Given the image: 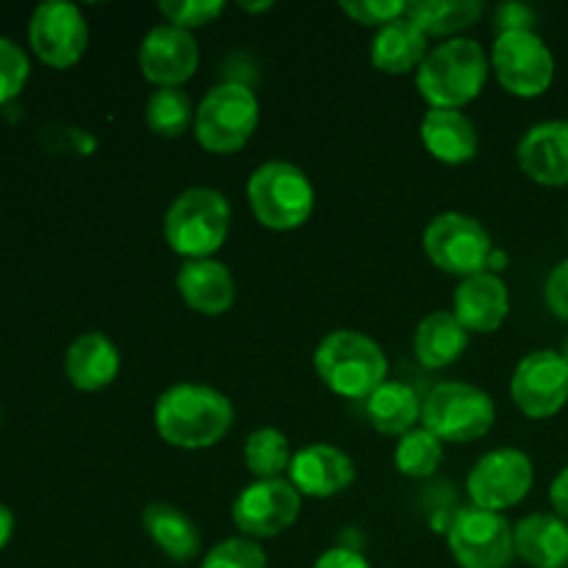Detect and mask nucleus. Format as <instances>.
Listing matches in <instances>:
<instances>
[{
    "mask_svg": "<svg viewBox=\"0 0 568 568\" xmlns=\"http://www.w3.org/2000/svg\"><path fill=\"white\" fill-rule=\"evenodd\" d=\"M155 430L178 449H209L227 436L233 405L222 392L200 383L170 386L155 403Z\"/></svg>",
    "mask_w": 568,
    "mask_h": 568,
    "instance_id": "f257e3e1",
    "label": "nucleus"
},
{
    "mask_svg": "<svg viewBox=\"0 0 568 568\" xmlns=\"http://www.w3.org/2000/svg\"><path fill=\"white\" fill-rule=\"evenodd\" d=\"M320 381L347 399H369L386 383L388 361L381 344L358 331H333L314 353Z\"/></svg>",
    "mask_w": 568,
    "mask_h": 568,
    "instance_id": "f03ea898",
    "label": "nucleus"
},
{
    "mask_svg": "<svg viewBox=\"0 0 568 568\" xmlns=\"http://www.w3.org/2000/svg\"><path fill=\"white\" fill-rule=\"evenodd\" d=\"M488 78V59L480 42L455 37L425 55L416 87L430 109H464L480 94Z\"/></svg>",
    "mask_w": 568,
    "mask_h": 568,
    "instance_id": "7ed1b4c3",
    "label": "nucleus"
},
{
    "mask_svg": "<svg viewBox=\"0 0 568 568\" xmlns=\"http://www.w3.org/2000/svg\"><path fill=\"white\" fill-rule=\"evenodd\" d=\"M231 233V205L216 189L194 186L172 200L164 216V236L172 253L186 261L211 258Z\"/></svg>",
    "mask_w": 568,
    "mask_h": 568,
    "instance_id": "20e7f679",
    "label": "nucleus"
},
{
    "mask_svg": "<svg viewBox=\"0 0 568 568\" xmlns=\"http://www.w3.org/2000/svg\"><path fill=\"white\" fill-rule=\"evenodd\" d=\"M247 197L255 220L272 231H294L314 214V186L300 166L266 161L250 175Z\"/></svg>",
    "mask_w": 568,
    "mask_h": 568,
    "instance_id": "39448f33",
    "label": "nucleus"
},
{
    "mask_svg": "<svg viewBox=\"0 0 568 568\" xmlns=\"http://www.w3.org/2000/svg\"><path fill=\"white\" fill-rule=\"evenodd\" d=\"M258 116V98L247 83H220L197 105L194 136L209 153H236L255 133Z\"/></svg>",
    "mask_w": 568,
    "mask_h": 568,
    "instance_id": "423d86ee",
    "label": "nucleus"
},
{
    "mask_svg": "<svg viewBox=\"0 0 568 568\" xmlns=\"http://www.w3.org/2000/svg\"><path fill=\"white\" fill-rule=\"evenodd\" d=\"M494 419L491 394L469 383H438L422 403V425L442 442H475L491 430Z\"/></svg>",
    "mask_w": 568,
    "mask_h": 568,
    "instance_id": "0eeeda50",
    "label": "nucleus"
},
{
    "mask_svg": "<svg viewBox=\"0 0 568 568\" xmlns=\"http://www.w3.org/2000/svg\"><path fill=\"white\" fill-rule=\"evenodd\" d=\"M425 253L442 272L471 277L491 264V236L475 216L447 211L438 214L425 231Z\"/></svg>",
    "mask_w": 568,
    "mask_h": 568,
    "instance_id": "6e6552de",
    "label": "nucleus"
},
{
    "mask_svg": "<svg viewBox=\"0 0 568 568\" xmlns=\"http://www.w3.org/2000/svg\"><path fill=\"white\" fill-rule=\"evenodd\" d=\"M449 552L460 568H508L516 558L514 527L503 514L460 508L449 521Z\"/></svg>",
    "mask_w": 568,
    "mask_h": 568,
    "instance_id": "1a4fd4ad",
    "label": "nucleus"
},
{
    "mask_svg": "<svg viewBox=\"0 0 568 568\" xmlns=\"http://www.w3.org/2000/svg\"><path fill=\"white\" fill-rule=\"evenodd\" d=\"M491 64L499 83L519 98H538L555 78L552 50L536 31H505L494 42Z\"/></svg>",
    "mask_w": 568,
    "mask_h": 568,
    "instance_id": "9d476101",
    "label": "nucleus"
},
{
    "mask_svg": "<svg viewBox=\"0 0 568 568\" xmlns=\"http://www.w3.org/2000/svg\"><path fill=\"white\" fill-rule=\"evenodd\" d=\"M28 42L39 61L53 70H67L87 53L89 26L75 3L48 0L33 9L31 22H28Z\"/></svg>",
    "mask_w": 568,
    "mask_h": 568,
    "instance_id": "9b49d317",
    "label": "nucleus"
},
{
    "mask_svg": "<svg viewBox=\"0 0 568 568\" xmlns=\"http://www.w3.org/2000/svg\"><path fill=\"white\" fill-rule=\"evenodd\" d=\"M466 488L475 508L494 510V514L514 508L532 488L530 455L514 447L486 453L469 471Z\"/></svg>",
    "mask_w": 568,
    "mask_h": 568,
    "instance_id": "f8f14e48",
    "label": "nucleus"
},
{
    "mask_svg": "<svg viewBox=\"0 0 568 568\" xmlns=\"http://www.w3.org/2000/svg\"><path fill=\"white\" fill-rule=\"evenodd\" d=\"M303 497L288 480H255L233 503V525L250 538H275L297 521Z\"/></svg>",
    "mask_w": 568,
    "mask_h": 568,
    "instance_id": "ddd939ff",
    "label": "nucleus"
},
{
    "mask_svg": "<svg viewBox=\"0 0 568 568\" xmlns=\"http://www.w3.org/2000/svg\"><path fill=\"white\" fill-rule=\"evenodd\" d=\"M510 394L530 419L555 416L568 399V361L555 349H536L516 366Z\"/></svg>",
    "mask_w": 568,
    "mask_h": 568,
    "instance_id": "4468645a",
    "label": "nucleus"
},
{
    "mask_svg": "<svg viewBox=\"0 0 568 568\" xmlns=\"http://www.w3.org/2000/svg\"><path fill=\"white\" fill-rule=\"evenodd\" d=\"M139 64L144 78L155 87H181L197 72L200 48L192 31L175 26H159L144 33L139 48Z\"/></svg>",
    "mask_w": 568,
    "mask_h": 568,
    "instance_id": "2eb2a0df",
    "label": "nucleus"
},
{
    "mask_svg": "<svg viewBox=\"0 0 568 568\" xmlns=\"http://www.w3.org/2000/svg\"><path fill=\"white\" fill-rule=\"evenodd\" d=\"M355 480V464L347 453L331 444H308L294 453L288 466V483L300 497L327 499L347 491Z\"/></svg>",
    "mask_w": 568,
    "mask_h": 568,
    "instance_id": "dca6fc26",
    "label": "nucleus"
},
{
    "mask_svg": "<svg viewBox=\"0 0 568 568\" xmlns=\"http://www.w3.org/2000/svg\"><path fill=\"white\" fill-rule=\"evenodd\" d=\"M453 314L458 316V322L466 331H499L510 314L508 286H505L503 277L494 275V272H480V275L464 277L460 286L455 288Z\"/></svg>",
    "mask_w": 568,
    "mask_h": 568,
    "instance_id": "f3484780",
    "label": "nucleus"
},
{
    "mask_svg": "<svg viewBox=\"0 0 568 568\" xmlns=\"http://www.w3.org/2000/svg\"><path fill=\"white\" fill-rule=\"evenodd\" d=\"M519 166L544 186L568 183V120L532 125L519 142Z\"/></svg>",
    "mask_w": 568,
    "mask_h": 568,
    "instance_id": "a211bd4d",
    "label": "nucleus"
},
{
    "mask_svg": "<svg viewBox=\"0 0 568 568\" xmlns=\"http://www.w3.org/2000/svg\"><path fill=\"white\" fill-rule=\"evenodd\" d=\"M175 286L183 303L205 316H222L225 311H231L233 300H236V283H233L231 270L214 258L183 261L175 275Z\"/></svg>",
    "mask_w": 568,
    "mask_h": 568,
    "instance_id": "6ab92c4d",
    "label": "nucleus"
},
{
    "mask_svg": "<svg viewBox=\"0 0 568 568\" xmlns=\"http://www.w3.org/2000/svg\"><path fill=\"white\" fill-rule=\"evenodd\" d=\"M64 372L81 392H100L120 375V349L103 333H83L67 349Z\"/></svg>",
    "mask_w": 568,
    "mask_h": 568,
    "instance_id": "aec40b11",
    "label": "nucleus"
},
{
    "mask_svg": "<svg viewBox=\"0 0 568 568\" xmlns=\"http://www.w3.org/2000/svg\"><path fill=\"white\" fill-rule=\"evenodd\" d=\"M514 549L532 568H568V525L552 514L525 516L514 527Z\"/></svg>",
    "mask_w": 568,
    "mask_h": 568,
    "instance_id": "412c9836",
    "label": "nucleus"
},
{
    "mask_svg": "<svg viewBox=\"0 0 568 568\" xmlns=\"http://www.w3.org/2000/svg\"><path fill=\"white\" fill-rule=\"evenodd\" d=\"M422 142L433 159L444 164H466L475 159L480 139L477 128L460 109H430L422 120Z\"/></svg>",
    "mask_w": 568,
    "mask_h": 568,
    "instance_id": "4be33fe9",
    "label": "nucleus"
},
{
    "mask_svg": "<svg viewBox=\"0 0 568 568\" xmlns=\"http://www.w3.org/2000/svg\"><path fill=\"white\" fill-rule=\"evenodd\" d=\"M144 532L150 541L161 549L175 564H189L200 555L203 538H200V527L194 519H189L181 508L166 503H153L144 508L142 514Z\"/></svg>",
    "mask_w": 568,
    "mask_h": 568,
    "instance_id": "5701e85b",
    "label": "nucleus"
},
{
    "mask_svg": "<svg viewBox=\"0 0 568 568\" xmlns=\"http://www.w3.org/2000/svg\"><path fill=\"white\" fill-rule=\"evenodd\" d=\"M469 347V331L453 311H433L416 325L414 355L425 369H444L455 364Z\"/></svg>",
    "mask_w": 568,
    "mask_h": 568,
    "instance_id": "b1692460",
    "label": "nucleus"
},
{
    "mask_svg": "<svg viewBox=\"0 0 568 568\" xmlns=\"http://www.w3.org/2000/svg\"><path fill=\"white\" fill-rule=\"evenodd\" d=\"M369 55L377 70L403 75V72H410L425 61L427 33L419 31L416 22L408 20V14H405L399 20H392L377 28Z\"/></svg>",
    "mask_w": 568,
    "mask_h": 568,
    "instance_id": "393cba45",
    "label": "nucleus"
},
{
    "mask_svg": "<svg viewBox=\"0 0 568 568\" xmlns=\"http://www.w3.org/2000/svg\"><path fill=\"white\" fill-rule=\"evenodd\" d=\"M366 416L383 436H405L416 430V422L422 419L419 394L408 383L386 381L366 399Z\"/></svg>",
    "mask_w": 568,
    "mask_h": 568,
    "instance_id": "a878e982",
    "label": "nucleus"
},
{
    "mask_svg": "<svg viewBox=\"0 0 568 568\" xmlns=\"http://www.w3.org/2000/svg\"><path fill=\"white\" fill-rule=\"evenodd\" d=\"M486 6L480 0H419L408 3V20L416 22L427 37H447L475 26Z\"/></svg>",
    "mask_w": 568,
    "mask_h": 568,
    "instance_id": "bb28decb",
    "label": "nucleus"
},
{
    "mask_svg": "<svg viewBox=\"0 0 568 568\" xmlns=\"http://www.w3.org/2000/svg\"><path fill=\"white\" fill-rule=\"evenodd\" d=\"M194 105L181 87L155 89L144 105V122L155 136L178 139L194 125Z\"/></svg>",
    "mask_w": 568,
    "mask_h": 568,
    "instance_id": "cd10ccee",
    "label": "nucleus"
},
{
    "mask_svg": "<svg viewBox=\"0 0 568 568\" xmlns=\"http://www.w3.org/2000/svg\"><path fill=\"white\" fill-rule=\"evenodd\" d=\"M292 447L277 427H258L244 442V464L258 480H277L292 466Z\"/></svg>",
    "mask_w": 568,
    "mask_h": 568,
    "instance_id": "c85d7f7f",
    "label": "nucleus"
},
{
    "mask_svg": "<svg viewBox=\"0 0 568 568\" xmlns=\"http://www.w3.org/2000/svg\"><path fill=\"white\" fill-rule=\"evenodd\" d=\"M442 438L433 436L430 430L419 427V430H410L399 438L397 449H394V466L403 471L405 477H430L436 475V469L442 466L444 447Z\"/></svg>",
    "mask_w": 568,
    "mask_h": 568,
    "instance_id": "c756f323",
    "label": "nucleus"
},
{
    "mask_svg": "<svg viewBox=\"0 0 568 568\" xmlns=\"http://www.w3.org/2000/svg\"><path fill=\"white\" fill-rule=\"evenodd\" d=\"M200 568H266V552L253 538H227L205 555Z\"/></svg>",
    "mask_w": 568,
    "mask_h": 568,
    "instance_id": "7c9ffc66",
    "label": "nucleus"
},
{
    "mask_svg": "<svg viewBox=\"0 0 568 568\" xmlns=\"http://www.w3.org/2000/svg\"><path fill=\"white\" fill-rule=\"evenodd\" d=\"M28 75H31V61L26 50L11 39L0 37V105L14 100L26 89Z\"/></svg>",
    "mask_w": 568,
    "mask_h": 568,
    "instance_id": "2f4dec72",
    "label": "nucleus"
},
{
    "mask_svg": "<svg viewBox=\"0 0 568 568\" xmlns=\"http://www.w3.org/2000/svg\"><path fill=\"white\" fill-rule=\"evenodd\" d=\"M159 9L170 26L192 31V28L214 22L225 11V3L222 0H164V3H159Z\"/></svg>",
    "mask_w": 568,
    "mask_h": 568,
    "instance_id": "473e14b6",
    "label": "nucleus"
},
{
    "mask_svg": "<svg viewBox=\"0 0 568 568\" xmlns=\"http://www.w3.org/2000/svg\"><path fill=\"white\" fill-rule=\"evenodd\" d=\"M344 14L358 20L361 26H386V22L399 20L408 14V3L405 0H344L342 3Z\"/></svg>",
    "mask_w": 568,
    "mask_h": 568,
    "instance_id": "72a5a7b5",
    "label": "nucleus"
},
{
    "mask_svg": "<svg viewBox=\"0 0 568 568\" xmlns=\"http://www.w3.org/2000/svg\"><path fill=\"white\" fill-rule=\"evenodd\" d=\"M544 294H547L549 311H552L555 316H560V320H568V258L560 261V264L549 272Z\"/></svg>",
    "mask_w": 568,
    "mask_h": 568,
    "instance_id": "f704fd0d",
    "label": "nucleus"
},
{
    "mask_svg": "<svg viewBox=\"0 0 568 568\" xmlns=\"http://www.w3.org/2000/svg\"><path fill=\"white\" fill-rule=\"evenodd\" d=\"M536 26V11L525 3H503L497 9V28L505 31H532Z\"/></svg>",
    "mask_w": 568,
    "mask_h": 568,
    "instance_id": "c9c22d12",
    "label": "nucleus"
},
{
    "mask_svg": "<svg viewBox=\"0 0 568 568\" xmlns=\"http://www.w3.org/2000/svg\"><path fill=\"white\" fill-rule=\"evenodd\" d=\"M314 568H372L366 564L364 555H358L355 549L338 547V549H327L320 560H316Z\"/></svg>",
    "mask_w": 568,
    "mask_h": 568,
    "instance_id": "e433bc0d",
    "label": "nucleus"
},
{
    "mask_svg": "<svg viewBox=\"0 0 568 568\" xmlns=\"http://www.w3.org/2000/svg\"><path fill=\"white\" fill-rule=\"evenodd\" d=\"M549 499H552V508L558 510L560 519H568V466L555 477L552 488H549Z\"/></svg>",
    "mask_w": 568,
    "mask_h": 568,
    "instance_id": "4c0bfd02",
    "label": "nucleus"
},
{
    "mask_svg": "<svg viewBox=\"0 0 568 568\" xmlns=\"http://www.w3.org/2000/svg\"><path fill=\"white\" fill-rule=\"evenodd\" d=\"M14 536V514L9 510V505L0 503V549L11 541Z\"/></svg>",
    "mask_w": 568,
    "mask_h": 568,
    "instance_id": "58836bf2",
    "label": "nucleus"
},
{
    "mask_svg": "<svg viewBox=\"0 0 568 568\" xmlns=\"http://www.w3.org/2000/svg\"><path fill=\"white\" fill-rule=\"evenodd\" d=\"M239 9L242 11H266V9H272V3L270 0H266V3H239Z\"/></svg>",
    "mask_w": 568,
    "mask_h": 568,
    "instance_id": "ea45409f",
    "label": "nucleus"
},
{
    "mask_svg": "<svg viewBox=\"0 0 568 568\" xmlns=\"http://www.w3.org/2000/svg\"><path fill=\"white\" fill-rule=\"evenodd\" d=\"M560 355H564V358L568 361V336H566V342H564V353H560Z\"/></svg>",
    "mask_w": 568,
    "mask_h": 568,
    "instance_id": "a19ab883",
    "label": "nucleus"
},
{
    "mask_svg": "<svg viewBox=\"0 0 568 568\" xmlns=\"http://www.w3.org/2000/svg\"><path fill=\"white\" fill-rule=\"evenodd\" d=\"M0 416H3V414H0Z\"/></svg>",
    "mask_w": 568,
    "mask_h": 568,
    "instance_id": "79ce46f5",
    "label": "nucleus"
}]
</instances>
